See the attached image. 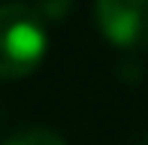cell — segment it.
Here are the masks:
<instances>
[{
  "instance_id": "cell-4",
  "label": "cell",
  "mask_w": 148,
  "mask_h": 145,
  "mask_svg": "<svg viewBox=\"0 0 148 145\" xmlns=\"http://www.w3.org/2000/svg\"><path fill=\"white\" fill-rule=\"evenodd\" d=\"M33 9L42 15V21H60L73 9V0H36Z\"/></svg>"
},
{
  "instance_id": "cell-1",
  "label": "cell",
  "mask_w": 148,
  "mask_h": 145,
  "mask_svg": "<svg viewBox=\"0 0 148 145\" xmlns=\"http://www.w3.org/2000/svg\"><path fill=\"white\" fill-rule=\"evenodd\" d=\"M49 51V27L27 3L0 6V79H24Z\"/></svg>"
},
{
  "instance_id": "cell-2",
  "label": "cell",
  "mask_w": 148,
  "mask_h": 145,
  "mask_svg": "<svg viewBox=\"0 0 148 145\" xmlns=\"http://www.w3.org/2000/svg\"><path fill=\"white\" fill-rule=\"evenodd\" d=\"M94 18L118 49H148V0H97Z\"/></svg>"
},
{
  "instance_id": "cell-3",
  "label": "cell",
  "mask_w": 148,
  "mask_h": 145,
  "mask_svg": "<svg viewBox=\"0 0 148 145\" xmlns=\"http://www.w3.org/2000/svg\"><path fill=\"white\" fill-rule=\"evenodd\" d=\"M3 145H66V142L60 133H55L49 127H24L18 133H12Z\"/></svg>"
}]
</instances>
